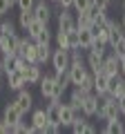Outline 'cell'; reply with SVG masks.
<instances>
[{"label":"cell","instance_id":"b9f144b4","mask_svg":"<svg viewBox=\"0 0 125 134\" xmlns=\"http://www.w3.org/2000/svg\"><path fill=\"white\" fill-rule=\"evenodd\" d=\"M123 11H125V0H123Z\"/></svg>","mask_w":125,"mask_h":134},{"label":"cell","instance_id":"f546056e","mask_svg":"<svg viewBox=\"0 0 125 134\" xmlns=\"http://www.w3.org/2000/svg\"><path fill=\"white\" fill-rule=\"evenodd\" d=\"M54 81H56L58 85L67 87V85H69V74H67V72H56V74H54Z\"/></svg>","mask_w":125,"mask_h":134},{"label":"cell","instance_id":"8fae6325","mask_svg":"<svg viewBox=\"0 0 125 134\" xmlns=\"http://www.w3.org/2000/svg\"><path fill=\"white\" fill-rule=\"evenodd\" d=\"M96 105H98V94L96 92H89L83 100V114L85 116H96Z\"/></svg>","mask_w":125,"mask_h":134},{"label":"cell","instance_id":"74e56055","mask_svg":"<svg viewBox=\"0 0 125 134\" xmlns=\"http://www.w3.org/2000/svg\"><path fill=\"white\" fill-rule=\"evenodd\" d=\"M118 100V110H121V114H125V94L121 96V98H116Z\"/></svg>","mask_w":125,"mask_h":134},{"label":"cell","instance_id":"3957f363","mask_svg":"<svg viewBox=\"0 0 125 134\" xmlns=\"http://www.w3.org/2000/svg\"><path fill=\"white\" fill-rule=\"evenodd\" d=\"M67 74H69V83H72V85H78V83L87 76L85 60H72V65H69Z\"/></svg>","mask_w":125,"mask_h":134},{"label":"cell","instance_id":"d6a6232c","mask_svg":"<svg viewBox=\"0 0 125 134\" xmlns=\"http://www.w3.org/2000/svg\"><path fill=\"white\" fill-rule=\"evenodd\" d=\"M16 5H18L20 11H29V9H34L36 0H16Z\"/></svg>","mask_w":125,"mask_h":134},{"label":"cell","instance_id":"9c48e42d","mask_svg":"<svg viewBox=\"0 0 125 134\" xmlns=\"http://www.w3.org/2000/svg\"><path fill=\"white\" fill-rule=\"evenodd\" d=\"M16 105L22 114H27L31 107H34V96L29 94V90H20L18 92V98H16Z\"/></svg>","mask_w":125,"mask_h":134},{"label":"cell","instance_id":"7c38bea8","mask_svg":"<svg viewBox=\"0 0 125 134\" xmlns=\"http://www.w3.org/2000/svg\"><path fill=\"white\" fill-rule=\"evenodd\" d=\"M31 125H34L40 134H45V132H47V125H49L47 112H45V110H36L34 114H31Z\"/></svg>","mask_w":125,"mask_h":134},{"label":"cell","instance_id":"277c9868","mask_svg":"<svg viewBox=\"0 0 125 134\" xmlns=\"http://www.w3.org/2000/svg\"><path fill=\"white\" fill-rule=\"evenodd\" d=\"M5 76H7V87H9L11 92H20V90H25V85H29V83L25 81V74L20 72V69H11Z\"/></svg>","mask_w":125,"mask_h":134},{"label":"cell","instance_id":"f35d334b","mask_svg":"<svg viewBox=\"0 0 125 134\" xmlns=\"http://www.w3.org/2000/svg\"><path fill=\"white\" fill-rule=\"evenodd\" d=\"M0 74H5V65H2V58H0Z\"/></svg>","mask_w":125,"mask_h":134},{"label":"cell","instance_id":"52a82bcc","mask_svg":"<svg viewBox=\"0 0 125 134\" xmlns=\"http://www.w3.org/2000/svg\"><path fill=\"white\" fill-rule=\"evenodd\" d=\"M34 18L40 20V23H45V25L49 23V18H52V7H49L45 0H38L34 5Z\"/></svg>","mask_w":125,"mask_h":134},{"label":"cell","instance_id":"5bb4252c","mask_svg":"<svg viewBox=\"0 0 125 134\" xmlns=\"http://www.w3.org/2000/svg\"><path fill=\"white\" fill-rule=\"evenodd\" d=\"M74 119H76L74 107L69 105V103H67V105H62V103H60V127H72Z\"/></svg>","mask_w":125,"mask_h":134},{"label":"cell","instance_id":"5b68a950","mask_svg":"<svg viewBox=\"0 0 125 134\" xmlns=\"http://www.w3.org/2000/svg\"><path fill=\"white\" fill-rule=\"evenodd\" d=\"M107 94H110V96H114V98H121V96L125 94V78L121 76V74H116V76H110Z\"/></svg>","mask_w":125,"mask_h":134},{"label":"cell","instance_id":"f6af8a7d","mask_svg":"<svg viewBox=\"0 0 125 134\" xmlns=\"http://www.w3.org/2000/svg\"><path fill=\"white\" fill-rule=\"evenodd\" d=\"M110 2H112V0H110Z\"/></svg>","mask_w":125,"mask_h":134},{"label":"cell","instance_id":"6da1fadb","mask_svg":"<svg viewBox=\"0 0 125 134\" xmlns=\"http://www.w3.org/2000/svg\"><path fill=\"white\" fill-rule=\"evenodd\" d=\"M20 36L18 34H0V52L2 54H18Z\"/></svg>","mask_w":125,"mask_h":134},{"label":"cell","instance_id":"ffe728a7","mask_svg":"<svg viewBox=\"0 0 125 134\" xmlns=\"http://www.w3.org/2000/svg\"><path fill=\"white\" fill-rule=\"evenodd\" d=\"M103 132H107V134H121V132H125V125H123L121 119H112V121H105Z\"/></svg>","mask_w":125,"mask_h":134},{"label":"cell","instance_id":"30bf717a","mask_svg":"<svg viewBox=\"0 0 125 134\" xmlns=\"http://www.w3.org/2000/svg\"><path fill=\"white\" fill-rule=\"evenodd\" d=\"M2 119L7 121V123H18L20 119H22V112L18 110V105H16V100H11V103H7L5 105V112H2Z\"/></svg>","mask_w":125,"mask_h":134},{"label":"cell","instance_id":"4dcf8cb0","mask_svg":"<svg viewBox=\"0 0 125 134\" xmlns=\"http://www.w3.org/2000/svg\"><path fill=\"white\" fill-rule=\"evenodd\" d=\"M92 2H94V0H74V9H76L78 14H81V11H87L92 7Z\"/></svg>","mask_w":125,"mask_h":134},{"label":"cell","instance_id":"60d3db41","mask_svg":"<svg viewBox=\"0 0 125 134\" xmlns=\"http://www.w3.org/2000/svg\"><path fill=\"white\" fill-rule=\"evenodd\" d=\"M9 5H11V7H14V5H16V0H9Z\"/></svg>","mask_w":125,"mask_h":134},{"label":"cell","instance_id":"2e32d148","mask_svg":"<svg viewBox=\"0 0 125 134\" xmlns=\"http://www.w3.org/2000/svg\"><path fill=\"white\" fill-rule=\"evenodd\" d=\"M38 87H40L43 98H52L54 96V87H56V81H54V76H40Z\"/></svg>","mask_w":125,"mask_h":134},{"label":"cell","instance_id":"4316f807","mask_svg":"<svg viewBox=\"0 0 125 134\" xmlns=\"http://www.w3.org/2000/svg\"><path fill=\"white\" fill-rule=\"evenodd\" d=\"M81 47V40H78V29L67 31V49H76Z\"/></svg>","mask_w":125,"mask_h":134},{"label":"cell","instance_id":"ab89813d","mask_svg":"<svg viewBox=\"0 0 125 134\" xmlns=\"http://www.w3.org/2000/svg\"><path fill=\"white\" fill-rule=\"evenodd\" d=\"M121 25H123V27H125V11H123V20H121Z\"/></svg>","mask_w":125,"mask_h":134},{"label":"cell","instance_id":"ee69618b","mask_svg":"<svg viewBox=\"0 0 125 134\" xmlns=\"http://www.w3.org/2000/svg\"><path fill=\"white\" fill-rule=\"evenodd\" d=\"M0 85H2V83H0Z\"/></svg>","mask_w":125,"mask_h":134},{"label":"cell","instance_id":"44dd1931","mask_svg":"<svg viewBox=\"0 0 125 134\" xmlns=\"http://www.w3.org/2000/svg\"><path fill=\"white\" fill-rule=\"evenodd\" d=\"M78 40H81V49H89L94 45V36L89 29H78Z\"/></svg>","mask_w":125,"mask_h":134},{"label":"cell","instance_id":"7402d4cb","mask_svg":"<svg viewBox=\"0 0 125 134\" xmlns=\"http://www.w3.org/2000/svg\"><path fill=\"white\" fill-rule=\"evenodd\" d=\"M36 56H38V65L47 63L49 58H52V47H49V45H38L36 43Z\"/></svg>","mask_w":125,"mask_h":134},{"label":"cell","instance_id":"d6986e66","mask_svg":"<svg viewBox=\"0 0 125 134\" xmlns=\"http://www.w3.org/2000/svg\"><path fill=\"white\" fill-rule=\"evenodd\" d=\"M123 36H125V27H123V25H118V23H114V25L110 27V43H107V45H110V47H114V45L118 43Z\"/></svg>","mask_w":125,"mask_h":134},{"label":"cell","instance_id":"ac0fdd59","mask_svg":"<svg viewBox=\"0 0 125 134\" xmlns=\"http://www.w3.org/2000/svg\"><path fill=\"white\" fill-rule=\"evenodd\" d=\"M85 96H87V94L81 90V87H76V90L72 92V96H69V105L74 107V112H76V114H78V112L83 114V100H85Z\"/></svg>","mask_w":125,"mask_h":134},{"label":"cell","instance_id":"e575fe53","mask_svg":"<svg viewBox=\"0 0 125 134\" xmlns=\"http://www.w3.org/2000/svg\"><path fill=\"white\" fill-rule=\"evenodd\" d=\"M94 7H96V9L107 11V7H110V0H94Z\"/></svg>","mask_w":125,"mask_h":134},{"label":"cell","instance_id":"d590c367","mask_svg":"<svg viewBox=\"0 0 125 134\" xmlns=\"http://www.w3.org/2000/svg\"><path fill=\"white\" fill-rule=\"evenodd\" d=\"M7 132H11V125L7 123L2 116H0V134H7Z\"/></svg>","mask_w":125,"mask_h":134},{"label":"cell","instance_id":"d4e9b609","mask_svg":"<svg viewBox=\"0 0 125 134\" xmlns=\"http://www.w3.org/2000/svg\"><path fill=\"white\" fill-rule=\"evenodd\" d=\"M76 87H81V90L85 92V94H89V92H94V74H89V72H87V76L83 78V81L78 83Z\"/></svg>","mask_w":125,"mask_h":134},{"label":"cell","instance_id":"7a4b0ae2","mask_svg":"<svg viewBox=\"0 0 125 134\" xmlns=\"http://www.w3.org/2000/svg\"><path fill=\"white\" fill-rule=\"evenodd\" d=\"M52 63L56 72H67L69 65H72V56H69V49H60L58 47L56 52L52 54Z\"/></svg>","mask_w":125,"mask_h":134},{"label":"cell","instance_id":"83f0119b","mask_svg":"<svg viewBox=\"0 0 125 134\" xmlns=\"http://www.w3.org/2000/svg\"><path fill=\"white\" fill-rule=\"evenodd\" d=\"M34 40H36L38 45H52V31H49V27H45V29L38 34V36H36Z\"/></svg>","mask_w":125,"mask_h":134},{"label":"cell","instance_id":"ba28073f","mask_svg":"<svg viewBox=\"0 0 125 134\" xmlns=\"http://www.w3.org/2000/svg\"><path fill=\"white\" fill-rule=\"evenodd\" d=\"M58 29H62V31H72V29H76V18H74L67 9L58 11Z\"/></svg>","mask_w":125,"mask_h":134},{"label":"cell","instance_id":"8992f818","mask_svg":"<svg viewBox=\"0 0 125 134\" xmlns=\"http://www.w3.org/2000/svg\"><path fill=\"white\" fill-rule=\"evenodd\" d=\"M103 72H105L107 76H116V74H121V58L116 56L114 52H112L110 56L103 58Z\"/></svg>","mask_w":125,"mask_h":134},{"label":"cell","instance_id":"1f68e13d","mask_svg":"<svg viewBox=\"0 0 125 134\" xmlns=\"http://www.w3.org/2000/svg\"><path fill=\"white\" fill-rule=\"evenodd\" d=\"M0 34H16V25L11 23V20L0 23Z\"/></svg>","mask_w":125,"mask_h":134},{"label":"cell","instance_id":"8d00e7d4","mask_svg":"<svg viewBox=\"0 0 125 134\" xmlns=\"http://www.w3.org/2000/svg\"><path fill=\"white\" fill-rule=\"evenodd\" d=\"M58 7L60 9H69V7H74V0H58Z\"/></svg>","mask_w":125,"mask_h":134},{"label":"cell","instance_id":"9a60e30c","mask_svg":"<svg viewBox=\"0 0 125 134\" xmlns=\"http://www.w3.org/2000/svg\"><path fill=\"white\" fill-rule=\"evenodd\" d=\"M22 74H25V81H27L29 85L38 83L40 76H43V74H40V65H38V63H29V65L22 69Z\"/></svg>","mask_w":125,"mask_h":134},{"label":"cell","instance_id":"484cf974","mask_svg":"<svg viewBox=\"0 0 125 134\" xmlns=\"http://www.w3.org/2000/svg\"><path fill=\"white\" fill-rule=\"evenodd\" d=\"M31 20H34V9H29V11H20V14H18V25H20L22 29H27Z\"/></svg>","mask_w":125,"mask_h":134},{"label":"cell","instance_id":"f1b7e54d","mask_svg":"<svg viewBox=\"0 0 125 134\" xmlns=\"http://www.w3.org/2000/svg\"><path fill=\"white\" fill-rule=\"evenodd\" d=\"M56 45L60 49H67V31H62V29L56 31Z\"/></svg>","mask_w":125,"mask_h":134},{"label":"cell","instance_id":"cb8c5ba5","mask_svg":"<svg viewBox=\"0 0 125 134\" xmlns=\"http://www.w3.org/2000/svg\"><path fill=\"white\" fill-rule=\"evenodd\" d=\"M92 18H89V14L87 11H81V14L76 16V29H89L92 27Z\"/></svg>","mask_w":125,"mask_h":134},{"label":"cell","instance_id":"7bdbcfd3","mask_svg":"<svg viewBox=\"0 0 125 134\" xmlns=\"http://www.w3.org/2000/svg\"><path fill=\"white\" fill-rule=\"evenodd\" d=\"M52 2H58V0H52Z\"/></svg>","mask_w":125,"mask_h":134},{"label":"cell","instance_id":"836d02e7","mask_svg":"<svg viewBox=\"0 0 125 134\" xmlns=\"http://www.w3.org/2000/svg\"><path fill=\"white\" fill-rule=\"evenodd\" d=\"M9 9H11V5H9V0H0V16H5V14H9Z\"/></svg>","mask_w":125,"mask_h":134},{"label":"cell","instance_id":"603a6c76","mask_svg":"<svg viewBox=\"0 0 125 134\" xmlns=\"http://www.w3.org/2000/svg\"><path fill=\"white\" fill-rule=\"evenodd\" d=\"M45 27H47V25H45V23H40V20H36V18H34V20H31V23H29V27L25 29V31H27V36H29V38L34 40L36 36H38V34H40V31H43V29H45Z\"/></svg>","mask_w":125,"mask_h":134},{"label":"cell","instance_id":"e0dca14e","mask_svg":"<svg viewBox=\"0 0 125 134\" xmlns=\"http://www.w3.org/2000/svg\"><path fill=\"white\" fill-rule=\"evenodd\" d=\"M107 85H110V76L105 72L94 74V92L96 94H107Z\"/></svg>","mask_w":125,"mask_h":134},{"label":"cell","instance_id":"4fadbf2b","mask_svg":"<svg viewBox=\"0 0 125 134\" xmlns=\"http://www.w3.org/2000/svg\"><path fill=\"white\" fill-rule=\"evenodd\" d=\"M103 121H112V119H121V110H118V100L112 96L110 100H107V105H105V110H103V116H101Z\"/></svg>","mask_w":125,"mask_h":134}]
</instances>
